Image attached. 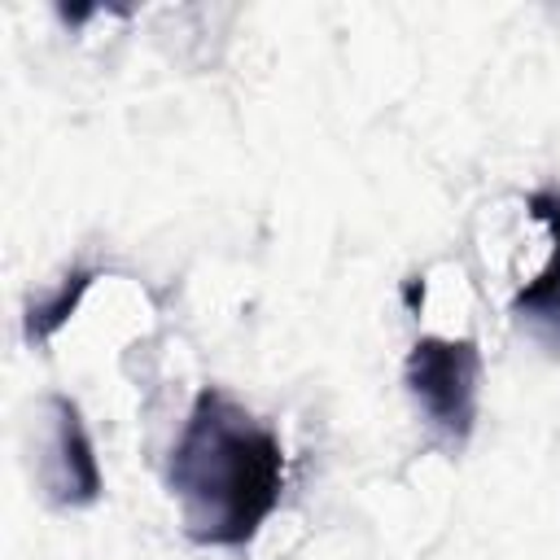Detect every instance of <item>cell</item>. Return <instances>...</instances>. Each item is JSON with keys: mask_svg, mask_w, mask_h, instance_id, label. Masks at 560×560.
I'll return each mask as SVG.
<instances>
[{"mask_svg": "<svg viewBox=\"0 0 560 560\" xmlns=\"http://www.w3.org/2000/svg\"><path fill=\"white\" fill-rule=\"evenodd\" d=\"M166 490L197 547H245L280 503L284 446L245 402L206 385L171 446Z\"/></svg>", "mask_w": 560, "mask_h": 560, "instance_id": "obj_1", "label": "cell"}, {"mask_svg": "<svg viewBox=\"0 0 560 560\" xmlns=\"http://www.w3.org/2000/svg\"><path fill=\"white\" fill-rule=\"evenodd\" d=\"M402 381L416 411L438 438H446L451 446H464L472 438L481 407V350L472 337H420L407 350Z\"/></svg>", "mask_w": 560, "mask_h": 560, "instance_id": "obj_2", "label": "cell"}, {"mask_svg": "<svg viewBox=\"0 0 560 560\" xmlns=\"http://www.w3.org/2000/svg\"><path fill=\"white\" fill-rule=\"evenodd\" d=\"M44 455L35 464L44 499L52 508H92L105 490L101 464H96V446L92 433L83 424V411L74 398L52 394L44 402Z\"/></svg>", "mask_w": 560, "mask_h": 560, "instance_id": "obj_3", "label": "cell"}, {"mask_svg": "<svg viewBox=\"0 0 560 560\" xmlns=\"http://www.w3.org/2000/svg\"><path fill=\"white\" fill-rule=\"evenodd\" d=\"M525 206H529V214L538 223H547V232H551V258H547V267L529 284L516 289L512 319L538 346H547L551 354H560V188H538V192H529Z\"/></svg>", "mask_w": 560, "mask_h": 560, "instance_id": "obj_4", "label": "cell"}, {"mask_svg": "<svg viewBox=\"0 0 560 560\" xmlns=\"http://www.w3.org/2000/svg\"><path fill=\"white\" fill-rule=\"evenodd\" d=\"M88 284H92V271L79 267V271H66L52 293H39V298L26 306V341H48V337L74 315V306L83 302Z\"/></svg>", "mask_w": 560, "mask_h": 560, "instance_id": "obj_5", "label": "cell"}]
</instances>
